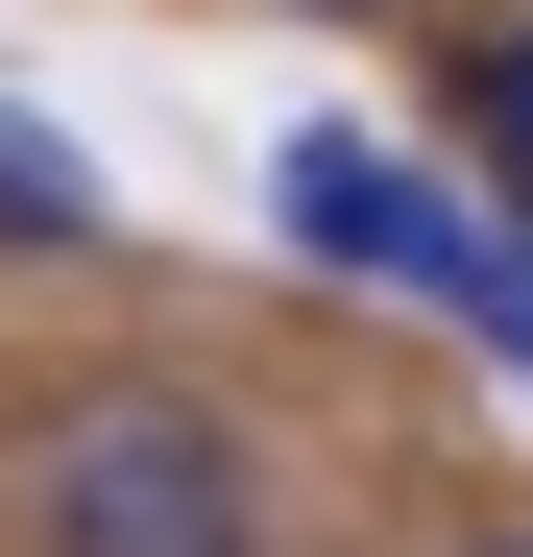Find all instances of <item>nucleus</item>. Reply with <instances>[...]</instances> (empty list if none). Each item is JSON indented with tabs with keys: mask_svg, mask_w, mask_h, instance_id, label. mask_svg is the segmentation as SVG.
<instances>
[{
	"mask_svg": "<svg viewBox=\"0 0 533 557\" xmlns=\"http://www.w3.org/2000/svg\"><path fill=\"white\" fill-rule=\"evenodd\" d=\"M25 557H266V460L219 388H73L25 460Z\"/></svg>",
	"mask_w": 533,
	"mask_h": 557,
	"instance_id": "nucleus-1",
	"label": "nucleus"
},
{
	"mask_svg": "<svg viewBox=\"0 0 533 557\" xmlns=\"http://www.w3.org/2000/svg\"><path fill=\"white\" fill-rule=\"evenodd\" d=\"M266 219H292L315 267H364V292H436V315H485V292H509V243L436 195L412 146H364V122H292V146H266Z\"/></svg>",
	"mask_w": 533,
	"mask_h": 557,
	"instance_id": "nucleus-2",
	"label": "nucleus"
},
{
	"mask_svg": "<svg viewBox=\"0 0 533 557\" xmlns=\"http://www.w3.org/2000/svg\"><path fill=\"white\" fill-rule=\"evenodd\" d=\"M0 243H98V170H73V122H25V98H0Z\"/></svg>",
	"mask_w": 533,
	"mask_h": 557,
	"instance_id": "nucleus-3",
	"label": "nucleus"
},
{
	"mask_svg": "<svg viewBox=\"0 0 533 557\" xmlns=\"http://www.w3.org/2000/svg\"><path fill=\"white\" fill-rule=\"evenodd\" d=\"M485 146H509V170H533V25H509V49H485Z\"/></svg>",
	"mask_w": 533,
	"mask_h": 557,
	"instance_id": "nucleus-4",
	"label": "nucleus"
},
{
	"mask_svg": "<svg viewBox=\"0 0 533 557\" xmlns=\"http://www.w3.org/2000/svg\"><path fill=\"white\" fill-rule=\"evenodd\" d=\"M461 557H533V533H461Z\"/></svg>",
	"mask_w": 533,
	"mask_h": 557,
	"instance_id": "nucleus-5",
	"label": "nucleus"
}]
</instances>
